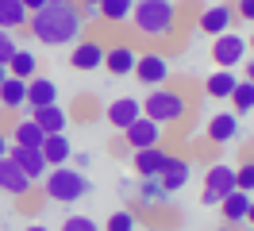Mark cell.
Here are the masks:
<instances>
[{"instance_id": "1", "label": "cell", "mask_w": 254, "mask_h": 231, "mask_svg": "<svg viewBox=\"0 0 254 231\" xmlns=\"http://www.w3.org/2000/svg\"><path fill=\"white\" fill-rule=\"evenodd\" d=\"M27 31L43 46H69L81 39L85 31V19H81L77 4H43L27 15Z\"/></svg>"}, {"instance_id": "2", "label": "cell", "mask_w": 254, "mask_h": 231, "mask_svg": "<svg viewBox=\"0 0 254 231\" xmlns=\"http://www.w3.org/2000/svg\"><path fill=\"white\" fill-rule=\"evenodd\" d=\"M177 0H135L131 4V23L139 35H150V39H166L177 23Z\"/></svg>"}, {"instance_id": "3", "label": "cell", "mask_w": 254, "mask_h": 231, "mask_svg": "<svg viewBox=\"0 0 254 231\" xmlns=\"http://www.w3.org/2000/svg\"><path fill=\"white\" fill-rule=\"evenodd\" d=\"M43 193H47L54 204H73V200L89 197L93 185H89V177H85L81 169H73L69 162H65V166H50L47 169V177H43Z\"/></svg>"}, {"instance_id": "4", "label": "cell", "mask_w": 254, "mask_h": 231, "mask_svg": "<svg viewBox=\"0 0 254 231\" xmlns=\"http://www.w3.org/2000/svg\"><path fill=\"white\" fill-rule=\"evenodd\" d=\"M143 116H150V120L162 123V127H177V123H185V116H189V100H185L181 89L158 85V89H150V96L143 100Z\"/></svg>"}, {"instance_id": "5", "label": "cell", "mask_w": 254, "mask_h": 231, "mask_svg": "<svg viewBox=\"0 0 254 231\" xmlns=\"http://www.w3.org/2000/svg\"><path fill=\"white\" fill-rule=\"evenodd\" d=\"M131 74L139 77L146 89H158V85H166V81L174 77V62L166 58V54H158V50H146V54L135 58V70H131Z\"/></svg>"}, {"instance_id": "6", "label": "cell", "mask_w": 254, "mask_h": 231, "mask_svg": "<svg viewBox=\"0 0 254 231\" xmlns=\"http://www.w3.org/2000/svg\"><path fill=\"white\" fill-rule=\"evenodd\" d=\"M247 39L243 35H235V31H223V35H216L212 39V62L220 66V70H239L243 62H247Z\"/></svg>"}, {"instance_id": "7", "label": "cell", "mask_w": 254, "mask_h": 231, "mask_svg": "<svg viewBox=\"0 0 254 231\" xmlns=\"http://www.w3.org/2000/svg\"><path fill=\"white\" fill-rule=\"evenodd\" d=\"M235 189V166H227V162H216V166H208L204 173V189H200V200H204L208 208L212 204H220L227 193Z\"/></svg>"}, {"instance_id": "8", "label": "cell", "mask_w": 254, "mask_h": 231, "mask_svg": "<svg viewBox=\"0 0 254 231\" xmlns=\"http://www.w3.org/2000/svg\"><path fill=\"white\" fill-rule=\"evenodd\" d=\"M162 123H154L150 116H135V120L124 127V143L131 151H143V147H162Z\"/></svg>"}, {"instance_id": "9", "label": "cell", "mask_w": 254, "mask_h": 231, "mask_svg": "<svg viewBox=\"0 0 254 231\" xmlns=\"http://www.w3.org/2000/svg\"><path fill=\"white\" fill-rule=\"evenodd\" d=\"M231 23H235V4H227V0H220V4H208V8H200V15H196V27L204 31V35H223V31H231Z\"/></svg>"}, {"instance_id": "10", "label": "cell", "mask_w": 254, "mask_h": 231, "mask_svg": "<svg viewBox=\"0 0 254 231\" xmlns=\"http://www.w3.org/2000/svg\"><path fill=\"white\" fill-rule=\"evenodd\" d=\"M8 158H12V162L31 177V181H43V177H47V169H50L39 147H16V143H12V147H8Z\"/></svg>"}, {"instance_id": "11", "label": "cell", "mask_w": 254, "mask_h": 231, "mask_svg": "<svg viewBox=\"0 0 254 231\" xmlns=\"http://www.w3.org/2000/svg\"><path fill=\"white\" fill-rule=\"evenodd\" d=\"M31 185L35 181L16 166V162H12V158H8V154L0 158V193H12L16 200H23L27 193H31Z\"/></svg>"}, {"instance_id": "12", "label": "cell", "mask_w": 254, "mask_h": 231, "mask_svg": "<svg viewBox=\"0 0 254 231\" xmlns=\"http://www.w3.org/2000/svg\"><path fill=\"white\" fill-rule=\"evenodd\" d=\"M69 66H73V70H104V43L77 39L73 50H69Z\"/></svg>"}, {"instance_id": "13", "label": "cell", "mask_w": 254, "mask_h": 231, "mask_svg": "<svg viewBox=\"0 0 254 231\" xmlns=\"http://www.w3.org/2000/svg\"><path fill=\"white\" fill-rule=\"evenodd\" d=\"M135 58H139V50L127 43H116V46H104V70L112 77H127L135 70Z\"/></svg>"}, {"instance_id": "14", "label": "cell", "mask_w": 254, "mask_h": 231, "mask_svg": "<svg viewBox=\"0 0 254 231\" xmlns=\"http://www.w3.org/2000/svg\"><path fill=\"white\" fill-rule=\"evenodd\" d=\"M208 143H216V147H227V143H235L239 135V116L235 112H216L212 120H208Z\"/></svg>"}, {"instance_id": "15", "label": "cell", "mask_w": 254, "mask_h": 231, "mask_svg": "<svg viewBox=\"0 0 254 231\" xmlns=\"http://www.w3.org/2000/svg\"><path fill=\"white\" fill-rule=\"evenodd\" d=\"M166 162H170V154L162 151V147H143V151L131 154V166H135L139 177H158Z\"/></svg>"}, {"instance_id": "16", "label": "cell", "mask_w": 254, "mask_h": 231, "mask_svg": "<svg viewBox=\"0 0 254 231\" xmlns=\"http://www.w3.org/2000/svg\"><path fill=\"white\" fill-rule=\"evenodd\" d=\"M158 181H162V189H166V193H177V189H185V185H189V162H185L181 154H170V162L162 166Z\"/></svg>"}, {"instance_id": "17", "label": "cell", "mask_w": 254, "mask_h": 231, "mask_svg": "<svg viewBox=\"0 0 254 231\" xmlns=\"http://www.w3.org/2000/svg\"><path fill=\"white\" fill-rule=\"evenodd\" d=\"M104 116H108V123L116 127V131H124V127L135 120V116H143V104H139L135 96H116V100L108 104V112H104Z\"/></svg>"}, {"instance_id": "18", "label": "cell", "mask_w": 254, "mask_h": 231, "mask_svg": "<svg viewBox=\"0 0 254 231\" xmlns=\"http://www.w3.org/2000/svg\"><path fill=\"white\" fill-rule=\"evenodd\" d=\"M216 208L223 212V220H227L231 228H235V224H247V208H251V193H243V189H231V193H227V197H223L220 204H216Z\"/></svg>"}, {"instance_id": "19", "label": "cell", "mask_w": 254, "mask_h": 231, "mask_svg": "<svg viewBox=\"0 0 254 231\" xmlns=\"http://www.w3.org/2000/svg\"><path fill=\"white\" fill-rule=\"evenodd\" d=\"M39 104H58V85L43 74L27 77V108H39Z\"/></svg>"}, {"instance_id": "20", "label": "cell", "mask_w": 254, "mask_h": 231, "mask_svg": "<svg viewBox=\"0 0 254 231\" xmlns=\"http://www.w3.org/2000/svg\"><path fill=\"white\" fill-rule=\"evenodd\" d=\"M39 151H43V158H47V166H65V162L73 158V147H69L65 131H54V135H47Z\"/></svg>"}, {"instance_id": "21", "label": "cell", "mask_w": 254, "mask_h": 231, "mask_svg": "<svg viewBox=\"0 0 254 231\" xmlns=\"http://www.w3.org/2000/svg\"><path fill=\"white\" fill-rule=\"evenodd\" d=\"M31 120L47 131V135H54V131H65V123H69V116H65L62 104H39L31 108Z\"/></svg>"}, {"instance_id": "22", "label": "cell", "mask_w": 254, "mask_h": 231, "mask_svg": "<svg viewBox=\"0 0 254 231\" xmlns=\"http://www.w3.org/2000/svg\"><path fill=\"white\" fill-rule=\"evenodd\" d=\"M0 108H8V112H19V108H27V81L23 77H4V85H0Z\"/></svg>"}, {"instance_id": "23", "label": "cell", "mask_w": 254, "mask_h": 231, "mask_svg": "<svg viewBox=\"0 0 254 231\" xmlns=\"http://www.w3.org/2000/svg\"><path fill=\"white\" fill-rule=\"evenodd\" d=\"M135 200L143 204V208H162L166 200H170V193L162 189L158 177H139V189H135Z\"/></svg>"}, {"instance_id": "24", "label": "cell", "mask_w": 254, "mask_h": 231, "mask_svg": "<svg viewBox=\"0 0 254 231\" xmlns=\"http://www.w3.org/2000/svg\"><path fill=\"white\" fill-rule=\"evenodd\" d=\"M235 70H216V74L204 77V92L212 96V100H227L231 96V89H235Z\"/></svg>"}, {"instance_id": "25", "label": "cell", "mask_w": 254, "mask_h": 231, "mask_svg": "<svg viewBox=\"0 0 254 231\" xmlns=\"http://www.w3.org/2000/svg\"><path fill=\"white\" fill-rule=\"evenodd\" d=\"M43 139H47V131H43L31 116L19 120L16 127H12V143H16V147H43Z\"/></svg>"}, {"instance_id": "26", "label": "cell", "mask_w": 254, "mask_h": 231, "mask_svg": "<svg viewBox=\"0 0 254 231\" xmlns=\"http://www.w3.org/2000/svg\"><path fill=\"white\" fill-rule=\"evenodd\" d=\"M27 8H23V4H19V0H4V4H0V27L4 31H23L27 27Z\"/></svg>"}, {"instance_id": "27", "label": "cell", "mask_w": 254, "mask_h": 231, "mask_svg": "<svg viewBox=\"0 0 254 231\" xmlns=\"http://www.w3.org/2000/svg\"><path fill=\"white\" fill-rule=\"evenodd\" d=\"M8 74H12V77H23V81H27V77L39 74V58H35L31 50H19V46H16V54L8 58Z\"/></svg>"}, {"instance_id": "28", "label": "cell", "mask_w": 254, "mask_h": 231, "mask_svg": "<svg viewBox=\"0 0 254 231\" xmlns=\"http://www.w3.org/2000/svg\"><path fill=\"white\" fill-rule=\"evenodd\" d=\"M131 4H135V0H100L96 12H100L104 23H127V19H131Z\"/></svg>"}, {"instance_id": "29", "label": "cell", "mask_w": 254, "mask_h": 231, "mask_svg": "<svg viewBox=\"0 0 254 231\" xmlns=\"http://www.w3.org/2000/svg\"><path fill=\"white\" fill-rule=\"evenodd\" d=\"M227 100L235 104V116L254 112V85H251V81H235V89H231V96H227Z\"/></svg>"}, {"instance_id": "30", "label": "cell", "mask_w": 254, "mask_h": 231, "mask_svg": "<svg viewBox=\"0 0 254 231\" xmlns=\"http://www.w3.org/2000/svg\"><path fill=\"white\" fill-rule=\"evenodd\" d=\"M235 189H243V193L254 197V158H247L243 166H235Z\"/></svg>"}, {"instance_id": "31", "label": "cell", "mask_w": 254, "mask_h": 231, "mask_svg": "<svg viewBox=\"0 0 254 231\" xmlns=\"http://www.w3.org/2000/svg\"><path fill=\"white\" fill-rule=\"evenodd\" d=\"M104 231H135V212H127V208L112 212L108 224H104Z\"/></svg>"}, {"instance_id": "32", "label": "cell", "mask_w": 254, "mask_h": 231, "mask_svg": "<svg viewBox=\"0 0 254 231\" xmlns=\"http://www.w3.org/2000/svg\"><path fill=\"white\" fill-rule=\"evenodd\" d=\"M62 231H104V228H100L96 220H89V216H65Z\"/></svg>"}, {"instance_id": "33", "label": "cell", "mask_w": 254, "mask_h": 231, "mask_svg": "<svg viewBox=\"0 0 254 231\" xmlns=\"http://www.w3.org/2000/svg\"><path fill=\"white\" fill-rule=\"evenodd\" d=\"M12 54H16V31H4V27H0V62L8 66Z\"/></svg>"}, {"instance_id": "34", "label": "cell", "mask_w": 254, "mask_h": 231, "mask_svg": "<svg viewBox=\"0 0 254 231\" xmlns=\"http://www.w3.org/2000/svg\"><path fill=\"white\" fill-rule=\"evenodd\" d=\"M235 15H239V19H247V23H254V0H239Z\"/></svg>"}, {"instance_id": "35", "label": "cell", "mask_w": 254, "mask_h": 231, "mask_svg": "<svg viewBox=\"0 0 254 231\" xmlns=\"http://www.w3.org/2000/svg\"><path fill=\"white\" fill-rule=\"evenodd\" d=\"M81 19H85V23H89V19H100V12H96L93 4H85V8H81Z\"/></svg>"}, {"instance_id": "36", "label": "cell", "mask_w": 254, "mask_h": 231, "mask_svg": "<svg viewBox=\"0 0 254 231\" xmlns=\"http://www.w3.org/2000/svg\"><path fill=\"white\" fill-rule=\"evenodd\" d=\"M19 4H23L27 12H35V8H43V4H50V0H19Z\"/></svg>"}, {"instance_id": "37", "label": "cell", "mask_w": 254, "mask_h": 231, "mask_svg": "<svg viewBox=\"0 0 254 231\" xmlns=\"http://www.w3.org/2000/svg\"><path fill=\"white\" fill-rule=\"evenodd\" d=\"M8 147H12V143H8V135H4V131H0V158H4V154H8Z\"/></svg>"}, {"instance_id": "38", "label": "cell", "mask_w": 254, "mask_h": 231, "mask_svg": "<svg viewBox=\"0 0 254 231\" xmlns=\"http://www.w3.org/2000/svg\"><path fill=\"white\" fill-rule=\"evenodd\" d=\"M243 70H247V81H251V85H254V58L247 62V66H243Z\"/></svg>"}, {"instance_id": "39", "label": "cell", "mask_w": 254, "mask_h": 231, "mask_svg": "<svg viewBox=\"0 0 254 231\" xmlns=\"http://www.w3.org/2000/svg\"><path fill=\"white\" fill-rule=\"evenodd\" d=\"M247 224L254 228V197H251V208H247Z\"/></svg>"}, {"instance_id": "40", "label": "cell", "mask_w": 254, "mask_h": 231, "mask_svg": "<svg viewBox=\"0 0 254 231\" xmlns=\"http://www.w3.org/2000/svg\"><path fill=\"white\" fill-rule=\"evenodd\" d=\"M23 231H50V228H43V224H31V228H23Z\"/></svg>"}, {"instance_id": "41", "label": "cell", "mask_w": 254, "mask_h": 231, "mask_svg": "<svg viewBox=\"0 0 254 231\" xmlns=\"http://www.w3.org/2000/svg\"><path fill=\"white\" fill-rule=\"evenodd\" d=\"M4 77H8V66H4V62H0V85H4Z\"/></svg>"}, {"instance_id": "42", "label": "cell", "mask_w": 254, "mask_h": 231, "mask_svg": "<svg viewBox=\"0 0 254 231\" xmlns=\"http://www.w3.org/2000/svg\"><path fill=\"white\" fill-rule=\"evenodd\" d=\"M50 4H81V0H50Z\"/></svg>"}, {"instance_id": "43", "label": "cell", "mask_w": 254, "mask_h": 231, "mask_svg": "<svg viewBox=\"0 0 254 231\" xmlns=\"http://www.w3.org/2000/svg\"><path fill=\"white\" fill-rule=\"evenodd\" d=\"M81 4H93V8H96V4H100V0H81Z\"/></svg>"}, {"instance_id": "44", "label": "cell", "mask_w": 254, "mask_h": 231, "mask_svg": "<svg viewBox=\"0 0 254 231\" xmlns=\"http://www.w3.org/2000/svg\"><path fill=\"white\" fill-rule=\"evenodd\" d=\"M247 46H251V50H254V35H251V39H247Z\"/></svg>"}, {"instance_id": "45", "label": "cell", "mask_w": 254, "mask_h": 231, "mask_svg": "<svg viewBox=\"0 0 254 231\" xmlns=\"http://www.w3.org/2000/svg\"><path fill=\"white\" fill-rule=\"evenodd\" d=\"M220 231H235V228H231V224H227V228H220Z\"/></svg>"}, {"instance_id": "46", "label": "cell", "mask_w": 254, "mask_h": 231, "mask_svg": "<svg viewBox=\"0 0 254 231\" xmlns=\"http://www.w3.org/2000/svg\"><path fill=\"white\" fill-rule=\"evenodd\" d=\"M227 4H239V0H227Z\"/></svg>"}, {"instance_id": "47", "label": "cell", "mask_w": 254, "mask_h": 231, "mask_svg": "<svg viewBox=\"0 0 254 231\" xmlns=\"http://www.w3.org/2000/svg\"><path fill=\"white\" fill-rule=\"evenodd\" d=\"M247 231H254V228H247Z\"/></svg>"}, {"instance_id": "48", "label": "cell", "mask_w": 254, "mask_h": 231, "mask_svg": "<svg viewBox=\"0 0 254 231\" xmlns=\"http://www.w3.org/2000/svg\"><path fill=\"white\" fill-rule=\"evenodd\" d=\"M0 4H4V0H0Z\"/></svg>"}]
</instances>
